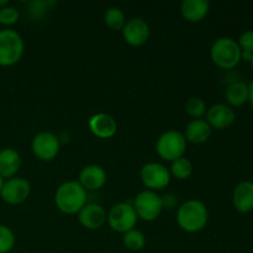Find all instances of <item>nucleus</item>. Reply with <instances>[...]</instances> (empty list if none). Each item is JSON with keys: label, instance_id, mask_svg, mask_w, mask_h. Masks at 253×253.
<instances>
[{"label": "nucleus", "instance_id": "nucleus-1", "mask_svg": "<svg viewBox=\"0 0 253 253\" xmlns=\"http://www.w3.org/2000/svg\"><path fill=\"white\" fill-rule=\"evenodd\" d=\"M209 221V210L207 205L198 199L183 203L177 210V222L180 229L189 234H195L207 227Z\"/></svg>", "mask_w": 253, "mask_h": 253}, {"label": "nucleus", "instance_id": "nucleus-2", "mask_svg": "<svg viewBox=\"0 0 253 253\" xmlns=\"http://www.w3.org/2000/svg\"><path fill=\"white\" fill-rule=\"evenodd\" d=\"M54 203L57 209L63 214H78L86 204V190L77 180L64 182L57 188Z\"/></svg>", "mask_w": 253, "mask_h": 253}, {"label": "nucleus", "instance_id": "nucleus-3", "mask_svg": "<svg viewBox=\"0 0 253 253\" xmlns=\"http://www.w3.org/2000/svg\"><path fill=\"white\" fill-rule=\"evenodd\" d=\"M210 57L215 66L221 69H234L241 62V48L237 40L232 37H219L210 48Z\"/></svg>", "mask_w": 253, "mask_h": 253}, {"label": "nucleus", "instance_id": "nucleus-4", "mask_svg": "<svg viewBox=\"0 0 253 253\" xmlns=\"http://www.w3.org/2000/svg\"><path fill=\"white\" fill-rule=\"evenodd\" d=\"M25 43L21 35L15 30H0V66L10 67L16 64L24 56Z\"/></svg>", "mask_w": 253, "mask_h": 253}, {"label": "nucleus", "instance_id": "nucleus-5", "mask_svg": "<svg viewBox=\"0 0 253 253\" xmlns=\"http://www.w3.org/2000/svg\"><path fill=\"white\" fill-rule=\"evenodd\" d=\"M187 140L179 131L169 130L163 132L156 142V151L162 160L173 162L183 157L187 151Z\"/></svg>", "mask_w": 253, "mask_h": 253}, {"label": "nucleus", "instance_id": "nucleus-6", "mask_svg": "<svg viewBox=\"0 0 253 253\" xmlns=\"http://www.w3.org/2000/svg\"><path fill=\"white\" fill-rule=\"evenodd\" d=\"M137 220L138 217L136 215L132 204L118 203V204L113 205L109 210L106 222L111 227V230L124 235L125 232L135 229Z\"/></svg>", "mask_w": 253, "mask_h": 253}, {"label": "nucleus", "instance_id": "nucleus-7", "mask_svg": "<svg viewBox=\"0 0 253 253\" xmlns=\"http://www.w3.org/2000/svg\"><path fill=\"white\" fill-rule=\"evenodd\" d=\"M132 207L138 219L147 222L155 221L156 219H158L163 210L160 195L153 190L148 189L142 190L136 195Z\"/></svg>", "mask_w": 253, "mask_h": 253}, {"label": "nucleus", "instance_id": "nucleus-8", "mask_svg": "<svg viewBox=\"0 0 253 253\" xmlns=\"http://www.w3.org/2000/svg\"><path fill=\"white\" fill-rule=\"evenodd\" d=\"M31 148L35 157L43 162H49L58 156L61 142L58 136L54 133L49 131H41L32 138Z\"/></svg>", "mask_w": 253, "mask_h": 253}, {"label": "nucleus", "instance_id": "nucleus-9", "mask_svg": "<svg viewBox=\"0 0 253 253\" xmlns=\"http://www.w3.org/2000/svg\"><path fill=\"white\" fill-rule=\"evenodd\" d=\"M141 180L148 190H160L167 187L170 182V173L166 166L158 162L146 163L141 168Z\"/></svg>", "mask_w": 253, "mask_h": 253}, {"label": "nucleus", "instance_id": "nucleus-10", "mask_svg": "<svg viewBox=\"0 0 253 253\" xmlns=\"http://www.w3.org/2000/svg\"><path fill=\"white\" fill-rule=\"evenodd\" d=\"M31 193V184L27 179L20 177H14L6 179L2 184L0 198L6 204L19 205L27 200Z\"/></svg>", "mask_w": 253, "mask_h": 253}, {"label": "nucleus", "instance_id": "nucleus-11", "mask_svg": "<svg viewBox=\"0 0 253 253\" xmlns=\"http://www.w3.org/2000/svg\"><path fill=\"white\" fill-rule=\"evenodd\" d=\"M121 31L126 43L133 47L143 46L148 41L151 34L150 26L142 17H132L127 20Z\"/></svg>", "mask_w": 253, "mask_h": 253}, {"label": "nucleus", "instance_id": "nucleus-12", "mask_svg": "<svg viewBox=\"0 0 253 253\" xmlns=\"http://www.w3.org/2000/svg\"><path fill=\"white\" fill-rule=\"evenodd\" d=\"M108 212L98 203H86L78 212V221L88 230H99L105 225Z\"/></svg>", "mask_w": 253, "mask_h": 253}, {"label": "nucleus", "instance_id": "nucleus-13", "mask_svg": "<svg viewBox=\"0 0 253 253\" xmlns=\"http://www.w3.org/2000/svg\"><path fill=\"white\" fill-rule=\"evenodd\" d=\"M236 120L235 110L227 104H215L207 111V121L215 130L229 128Z\"/></svg>", "mask_w": 253, "mask_h": 253}, {"label": "nucleus", "instance_id": "nucleus-14", "mask_svg": "<svg viewBox=\"0 0 253 253\" xmlns=\"http://www.w3.org/2000/svg\"><path fill=\"white\" fill-rule=\"evenodd\" d=\"M108 174L99 165H88L79 173V184L88 190H99L106 184Z\"/></svg>", "mask_w": 253, "mask_h": 253}, {"label": "nucleus", "instance_id": "nucleus-15", "mask_svg": "<svg viewBox=\"0 0 253 253\" xmlns=\"http://www.w3.org/2000/svg\"><path fill=\"white\" fill-rule=\"evenodd\" d=\"M232 204L240 214L253 211V182L244 180L235 187L232 193Z\"/></svg>", "mask_w": 253, "mask_h": 253}, {"label": "nucleus", "instance_id": "nucleus-16", "mask_svg": "<svg viewBox=\"0 0 253 253\" xmlns=\"http://www.w3.org/2000/svg\"><path fill=\"white\" fill-rule=\"evenodd\" d=\"M91 132L99 138H110L118 131V123L111 115L105 113L94 114L88 121Z\"/></svg>", "mask_w": 253, "mask_h": 253}, {"label": "nucleus", "instance_id": "nucleus-17", "mask_svg": "<svg viewBox=\"0 0 253 253\" xmlns=\"http://www.w3.org/2000/svg\"><path fill=\"white\" fill-rule=\"evenodd\" d=\"M21 167V156L15 148L5 147L0 150V175L2 179H10L16 175Z\"/></svg>", "mask_w": 253, "mask_h": 253}, {"label": "nucleus", "instance_id": "nucleus-18", "mask_svg": "<svg viewBox=\"0 0 253 253\" xmlns=\"http://www.w3.org/2000/svg\"><path fill=\"white\" fill-rule=\"evenodd\" d=\"M210 2L208 0H184L180 4L182 16L189 22H200L208 16Z\"/></svg>", "mask_w": 253, "mask_h": 253}, {"label": "nucleus", "instance_id": "nucleus-19", "mask_svg": "<svg viewBox=\"0 0 253 253\" xmlns=\"http://www.w3.org/2000/svg\"><path fill=\"white\" fill-rule=\"evenodd\" d=\"M212 128L204 119H194L188 124L185 128L184 137L187 142L195 143V145H202L207 142L211 136Z\"/></svg>", "mask_w": 253, "mask_h": 253}, {"label": "nucleus", "instance_id": "nucleus-20", "mask_svg": "<svg viewBox=\"0 0 253 253\" xmlns=\"http://www.w3.org/2000/svg\"><path fill=\"white\" fill-rule=\"evenodd\" d=\"M227 105L234 108H240L249 101V84L244 81H235L227 85L225 91Z\"/></svg>", "mask_w": 253, "mask_h": 253}, {"label": "nucleus", "instance_id": "nucleus-21", "mask_svg": "<svg viewBox=\"0 0 253 253\" xmlns=\"http://www.w3.org/2000/svg\"><path fill=\"white\" fill-rule=\"evenodd\" d=\"M169 173L178 180H185L193 174V163L187 157H180L170 162Z\"/></svg>", "mask_w": 253, "mask_h": 253}, {"label": "nucleus", "instance_id": "nucleus-22", "mask_svg": "<svg viewBox=\"0 0 253 253\" xmlns=\"http://www.w3.org/2000/svg\"><path fill=\"white\" fill-rule=\"evenodd\" d=\"M104 22L111 30H123L126 24V17L120 7L111 6L104 14Z\"/></svg>", "mask_w": 253, "mask_h": 253}, {"label": "nucleus", "instance_id": "nucleus-23", "mask_svg": "<svg viewBox=\"0 0 253 253\" xmlns=\"http://www.w3.org/2000/svg\"><path fill=\"white\" fill-rule=\"evenodd\" d=\"M123 242L124 246H125L126 249L130 250V251L137 252L141 251V250L145 247L146 236L143 235V232L140 231V230L132 229L124 234Z\"/></svg>", "mask_w": 253, "mask_h": 253}, {"label": "nucleus", "instance_id": "nucleus-24", "mask_svg": "<svg viewBox=\"0 0 253 253\" xmlns=\"http://www.w3.org/2000/svg\"><path fill=\"white\" fill-rule=\"evenodd\" d=\"M185 111L188 115L194 119H202L203 116L207 115V104L200 98H190L185 103Z\"/></svg>", "mask_w": 253, "mask_h": 253}, {"label": "nucleus", "instance_id": "nucleus-25", "mask_svg": "<svg viewBox=\"0 0 253 253\" xmlns=\"http://www.w3.org/2000/svg\"><path fill=\"white\" fill-rule=\"evenodd\" d=\"M15 246V235L10 227L0 224V253H9Z\"/></svg>", "mask_w": 253, "mask_h": 253}, {"label": "nucleus", "instance_id": "nucleus-26", "mask_svg": "<svg viewBox=\"0 0 253 253\" xmlns=\"http://www.w3.org/2000/svg\"><path fill=\"white\" fill-rule=\"evenodd\" d=\"M52 5H54V1H40V0H37V1L30 2V15L35 20L42 19Z\"/></svg>", "mask_w": 253, "mask_h": 253}, {"label": "nucleus", "instance_id": "nucleus-27", "mask_svg": "<svg viewBox=\"0 0 253 253\" xmlns=\"http://www.w3.org/2000/svg\"><path fill=\"white\" fill-rule=\"evenodd\" d=\"M20 17L19 10L15 9L14 6H5L0 9V24L5 25V26H10V25L16 24L17 20Z\"/></svg>", "mask_w": 253, "mask_h": 253}, {"label": "nucleus", "instance_id": "nucleus-28", "mask_svg": "<svg viewBox=\"0 0 253 253\" xmlns=\"http://www.w3.org/2000/svg\"><path fill=\"white\" fill-rule=\"evenodd\" d=\"M237 43L242 52L253 53V30H246L242 32L237 40Z\"/></svg>", "mask_w": 253, "mask_h": 253}, {"label": "nucleus", "instance_id": "nucleus-29", "mask_svg": "<svg viewBox=\"0 0 253 253\" xmlns=\"http://www.w3.org/2000/svg\"><path fill=\"white\" fill-rule=\"evenodd\" d=\"M161 200H162L163 209H173L178 203L177 197L174 194H170V193H167L163 197H161Z\"/></svg>", "mask_w": 253, "mask_h": 253}, {"label": "nucleus", "instance_id": "nucleus-30", "mask_svg": "<svg viewBox=\"0 0 253 253\" xmlns=\"http://www.w3.org/2000/svg\"><path fill=\"white\" fill-rule=\"evenodd\" d=\"M249 101L253 106V81H251V83L249 84Z\"/></svg>", "mask_w": 253, "mask_h": 253}, {"label": "nucleus", "instance_id": "nucleus-31", "mask_svg": "<svg viewBox=\"0 0 253 253\" xmlns=\"http://www.w3.org/2000/svg\"><path fill=\"white\" fill-rule=\"evenodd\" d=\"M5 6H7L6 0H0V9H1V7H5Z\"/></svg>", "mask_w": 253, "mask_h": 253}, {"label": "nucleus", "instance_id": "nucleus-32", "mask_svg": "<svg viewBox=\"0 0 253 253\" xmlns=\"http://www.w3.org/2000/svg\"><path fill=\"white\" fill-rule=\"evenodd\" d=\"M2 184H4V179H2V177H1V175H0V193H1Z\"/></svg>", "mask_w": 253, "mask_h": 253}, {"label": "nucleus", "instance_id": "nucleus-33", "mask_svg": "<svg viewBox=\"0 0 253 253\" xmlns=\"http://www.w3.org/2000/svg\"><path fill=\"white\" fill-rule=\"evenodd\" d=\"M251 66H252V68H253V57H252V61H251Z\"/></svg>", "mask_w": 253, "mask_h": 253}]
</instances>
